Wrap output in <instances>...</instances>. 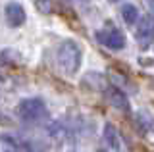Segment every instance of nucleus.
I'll use <instances>...</instances> for the list:
<instances>
[{"instance_id": "f257e3e1", "label": "nucleus", "mask_w": 154, "mask_h": 152, "mask_svg": "<svg viewBox=\"0 0 154 152\" xmlns=\"http://www.w3.org/2000/svg\"><path fill=\"white\" fill-rule=\"evenodd\" d=\"M81 56H83L81 46L77 44L75 41H64L56 50L58 65H60V69L64 71L66 75L77 73V69H79V65H81Z\"/></svg>"}, {"instance_id": "f03ea898", "label": "nucleus", "mask_w": 154, "mask_h": 152, "mask_svg": "<svg viewBox=\"0 0 154 152\" xmlns=\"http://www.w3.org/2000/svg\"><path fill=\"white\" fill-rule=\"evenodd\" d=\"M17 116L25 123H38L48 116V112L41 98H25L17 104Z\"/></svg>"}, {"instance_id": "7ed1b4c3", "label": "nucleus", "mask_w": 154, "mask_h": 152, "mask_svg": "<svg viewBox=\"0 0 154 152\" xmlns=\"http://www.w3.org/2000/svg\"><path fill=\"white\" fill-rule=\"evenodd\" d=\"M94 37L100 44L106 46V48H110V50L125 48V35L118 27H114L112 23H108V27H104V29H98L94 33Z\"/></svg>"}, {"instance_id": "20e7f679", "label": "nucleus", "mask_w": 154, "mask_h": 152, "mask_svg": "<svg viewBox=\"0 0 154 152\" xmlns=\"http://www.w3.org/2000/svg\"><path fill=\"white\" fill-rule=\"evenodd\" d=\"M137 29H135V39H137L141 48H148L154 42V16H143L139 17V21L135 23Z\"/></svg>"}, {"instance_id": "39448f33", "label": "nucleus", "mask_w": 154, "mask_h": 152, "mask_svg": "<svg viewBox=\"0 0 154 152\" xmlns=\"http://www.w3.org/2000/svg\"><path fill=\"white\" fill-rule=\"evenodd\" d=\"M4 17L10 27H21L25 23L27 16H25V8L19 2H8L4 8Z\"/></svg>"}, {"instance_id": "423d86ee", "label": "nucleus", "mask_w": 154, "mask_h": 152, "mask_svg": "<svg viewBox=\"0 0 154 152\" xmlns=\"http://www.w3.org/2000/svg\"><path fill=\"white\" fill-rule=\"evenodd\" d=\"M104 94H106L108 102L112 104L116 110H119V112H129V108H131V106H129V98L125 96V93H123L119 87H116V85H112V87H106V89H104Z\"/></svg>"}, {"instance_id": "0eeeda50", "label": "nucleus", "mask_w": 154, "mask_h": 152, "mask_svg": "<svg viewBox=\"0 0 154 152\" xmlns=\"http://www.w3.org/2000/svg\"><path fill=\"white\" fill-rule=\"evenodd\" d=\"M71 0H35V6L41 14H52L62 8H67Z\"/></svg>"}, {"instance_id": "6e6552de", "label": "nucleus", "mask_w": 154, "mask_h": 152, "mask_svg": "<svg viewBox=\"0 0 154 152\" xmlns=\"http://www.w3.org/2000/svg\"><path fill=\"white\" fill-rule=\"evenodd\" d=\"M83 85H87L89 89L93 91H104L106 89V83H104V75L96 73V71H91L83 77Z\"/></svg>"}, {"instance_id": "1a4fd4ad", "label": "nucleus", "mask_w": 154, "mask_h": 152, "mask_svg": "<svg viewBox=\"0 0 154 152\" xmlns=\"http://www.w3.org/2000/svg\"><path fill=\"white\" fill-rule=\"evenodd\" d=\"M104 141H106V144H108L112 150H116V152L119 150V137H118V129H116L112 123H106V125H104Z\"/></svg>"}, {"instance_id": "9d476101", "label": "nucleus", "mask_w": 154, "mask_h": 152, "mask_svg": "<svg viewBox=\"0 0 154 152\" xmlns=\"http://www.w3.org/2000/svg\"><path fill=\"white\" fill-rule=\"evenodd\" d=\"M135 121H137V125L141 127L144 133L154 131V117L146 110H139L137 114H135Z\"/></svg>"}, {"instance_id": "9b49d317", "label": "nucleus", "mask_w": 154, "mask_h": 152, "mask_svg": "<svg viewBox=\"0 0 154 152\" xmlns=\"http://www.w3.org/2000/svg\"><path fill=\"white\" fill-rule=\"evenodd\" d=\"M122 17H123V21L127 23V25H135V23L139 21V8L135 6V4H123L122 6Z\"/></svg>"}, {"instance_id": "f8f14e48", "label": "nucleus", "mask_w": 154, "mask_h": 152, "mask_svg": "<svg viewBox=\"0 0 154 152\" xmlns=\"http://www.w3.org/2000/svg\"><path fill=\"white\" fill-rule=\"evenodd\" d=\"M139 62H141V65H152V64H154L152 58H148V60H146V58H141Z\"/></svg>"}, {"instance_id": "ddd939ff", "label": "nucleus", "mask_w": 154, "mask_h": 152, "mask_svg": "<svg viewBox=\"0 0 154 152\" xmlns=\"http://www.w3.org/2000/svg\"><path fill=\"white\" fill-rule=\"evenodd\" d=\"M146 4H148V10L154 14V0H146Z\"/></svg>"}, {"instance_id": "4468645a", "label": "nucleus", "mask_w": 154, "mask_h": 152, "mask_svg": "<svg viewBox=\"0 0 154 152\" xmlns=\"http://www.w3.org/2000/svg\"><path fill=\"white\" fill-rule=\"evenodd\" d=\"M108 2H112V4H116V2H119V0H108Z\"/></svg>"}, {"instance_id": "2eb2a0df", "label": "nucleus", "mask_w": 154, "mask_h": 152, "mask_svg": "<svg viewBox=\"0 0 154 152\" xmlns=\"http://www.w3.org/2000/svg\"><path fill=\"white\" fill-rule=\"evenodd\" d=\"M98 152H106V150H98Z\"/></svg>"}, {"instance_id": "dca6fc26", "label": "nucleus", "mask_w": 154, "mask_h": 152, "mask_svg": "<svg viewBox=\"0 0 154 152\" xmlns=\"http://www.w3.org/2000/svg\"><path fill=\"white\" fill-rule=\"evenodd\" d=\"M6 152H12V150H6Z\"/></svg>"}]
</instances>
